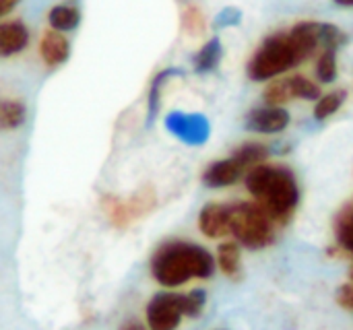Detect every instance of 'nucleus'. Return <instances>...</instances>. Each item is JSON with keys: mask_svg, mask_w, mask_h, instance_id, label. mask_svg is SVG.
<instances>
[{"mask_svg": "<svg viewBox=\"0 0 353 330\" xmlns=\"http://www.w3.org/2000/svg\"><path fill=\"white\" fill-rule=\"evenodd\" d=\"M323 48V23L304 21L290 31H279L267 37L248 62V76L252 81H271Z\"/></svg>", "mask_w": 353, "mask_h": 330, "instance_id": "nucleus-1", "label": "nucleus"}, {"mask_svg": "<svg viewBox=\"0 0 353 330\" xmlns=\"http://www.w3.org/2000/svg\"><path fill=\"white\" fill-rule=\"evenodd\" d=\"M213 271V256L192 242H165L151 256V275L163 287H180L192 279H209Z\"/></svg>", "mask_w": 353, "mask_h": 330, "instance_id": "nucleus-2", "label": "nucleus"}, {"mask_svg": "<svg viewBox=\"0 0 353 330\" xmlns=\"http://www.w3.org/2000/svg\"><path fill=\"white\" fill-rule=\"evenodd\" d=\"M246 188L275 223H288L298 209L300 188L290 167L261 163L246 174Z\"/></svg>", "mask_w": 353, "mask_h": 330, "instance_id": "nucleus-3", "label": "nucleus"}, {"mask_svg": "<svg viewBox=\"0 0 353 330\" xmlns=\"http://www.w3.org/2000/svg\"><path fill=\"white\" fill-rule=\"evenodd\" d=\"M205 302L207 296L201 289L190 293H157L147 306L149 330H176L184 316H199Z\"/></svg>", "mask_w": 353, "mask_h": 330, "instance_id": "nucleus-4", "label": "nucleus"}, {"mask_svg": "<svg viewBox=\"0 0 353 330\" xmlns=\"http://www.w3.org/2000/svg\"><path fill=\"white\" fill-rule=\"evenodd\" d=\"M273 223L275 221L261 205L254 203L230 205V234H234V238L246 248L252 250L267 248L275 238Z\"/></svg>", "mask_w": 353, "mask_h": 330, "instance_id": "nucleus-5", "label": "nucleus"}, {"mask_svg": "<svg viewBox=\"0 0 353 330\" xmlns=\"http://www.w3.org/2000/svg\"><path fill=\"white\" fill-rule=\"evenodd\" d=\"M267 155H269V149L261 143L242 145L238 151H234L232 157L211 163L203 174V182L209 188L232 186L244 176V172H250L252 167L261 165L267 159Z\"/></svg>", "mask_w": 353, "mask_h": 330, "instance_id": "nucleus-6", "label": "nucleus"}, {"mask_svg": "<svg viewBox=\"0 0 353 330\" xmlns=\"http://www.w3.org/2000/svg\"><path fill=\"white\" fill-rule=\"evenodd\" d=\"M157 205V194L151 186H143L128 198H118V196H103L101 198V209L110 223L114 227H128L141 217L149 215Z\"/></svg>", "mask_w": 353, "mask_h": 330, "instance_id": "nucleus-7", "label": "nucleus"}, {"mask_svg": "<svg viewBox=\"0 0 353 330\" xmlns=\"http://www.w3.org/2000/svg\"><path fill=\"white\" fill-rule=\"evenodd\" d=\"M319 97H321V87L302 74L275 81L265 89L267 105H283L292 99H319Z\"/></svg>", "mask_w": 353, "mask_h": 330, "instance_id": "nucleus-8", "label": "nucleus"}, {"mask_svg": "<svg viewBox=\"0 0 353 330\" xmlns=\"http://www.w3.org/2000/svg\"><path fill=\"white\" fill-rule=\"evenodd\" d=\"M165 128L186 145H203L211 134V126L205 116L186 112H172L165 118Z\"/></svg>", "mask_w": 353, "mask_h": 330, "instance_id": "nucleus-9", "label": "nucleus"}, {"mask_svg": "<svg viewBox=\"0 0 353 330\" xmlns=\"http://www.w3.org/2000/svg\"><path fill=\"white\" fill-rule=\"evenodd\" d=\"M290 124V114L281 105H263L256 107L248 114L246 118V128L263 134H273L285 130Z\"/></svg>", "mask_w": 353, "mask_h": 330, "instance_id": "nucleus-10", "label": "nucleus"}, {"mask_svg": "<svg viewBox=\"0 0 353 330\" xmlns=\"http://www.w3.org/2000/svg\"><path fill=\"white\" fill-rule=\"evenodd\" d=\"M39 56L48 68H58L62 66L68 56H70V41L64 33L60 31H46L39 39Z\"/></svg>", "mask_w": 353, "mask_h": 330, "instance_id": "nucleus-11", "label": "nucleus"}, {"mask_svg": "<svg viewBox=\"0 0 353 330\" xmlns=\"http://www.w3.org/2000/svg\"><path fill=\"white\" fill-rule=\"evenodd\" d=\"M29 43V29L21 21H0V58L21 54Z\"/></svg>", "mask_w": 353, "mask_h": 330, "instance_id": "nucleus-12", "label": "nucleus"}, {"mask_svg": "<svg viewBox=\"0 0 353 330\" xmlns=\"http://www.w3.org/2000/svg\"><path fill=\"white\" fill-rule=\"evenodd\" d=\"M199 227L211 240L230 234V205H207L199 215Z\"/></svg>", "mask_w": 353, "mask_h": 330, "instance_id": "nucleus-13", "label": "nucleus"}, {"mask_svg": "<svg viewBox=\"0 0 353 330\" xmlns=\"http://www.w3.org/2000/svg\"><path fill=\"white\" fill-rule=\"evenodd\" d=\"M48 23L54 31H60V33L74 31L81 23V6L74 0L58 2L50 8Z\"/></svg>", "mask_w": 353, "mask_h": 330, "instance_id": "nucleus-14", "label": "nucleus"}, {"mask_svg": "<svg viewBox=\"0 0 353 330\" xmlns=\"http://www.w3.org/2000/svg\"><path fill=\"white\" fill-rule=\"evenodd\" d=\"M25 118H27V107L23 101L2 99V103H0V128L14 130V128L23 126Z\"/></svg>", "mask_w": 353, "mask_h": 330, "instance_id": "nucleus-15", "label": "nucleus"}, {"mask_svg": "<svg viewBox=\"0 0 353 330\" xmlns=\"http://www.w3.org/2000/svg\"><path fill=\"white\" fill-rule=\"evenodd\" d=\"M335 236L343 250L353 256V200L337 215L335 219Z\"/></svg>", "mask_w": 353, "mask_h": 330, "instance_id": "nucleus-16", "label": "nucleus"}, {"mask_svg": "<svg viewBox=\"0 0 353 330\" xmlns=\"http://www.w3.org/2000/svg\"><path fill=\"white\" fill-rule=\"evenodd\" d=\"M219 60H221V43H219V39H211L194 56V70L196 72H211L217 68Z\"/></svg>", "mask_w": 353, "mask_h": 330, "instance_id": "nucleus-17", "label": "nucleus"}, {"mask_svg": "<svg viewBox=\"0 0 353 330\" xmlns=\"http://www.w3.org/2000/svg\"><path fill=\"white\" fill-rule=\"evenodd\" d=\"M217 262L223 275L236 279L240 275V248L234 242H225L217 250Z\"/></svg>", "mask_w": 353, "mask_h": 330, "instance_id": "nucleus-18", "label": "nucleus"}, {"mask_svg": "<svg viewBox=\"0 0 353 330\" xmlns=\"http://www.w3.org/2000/svg\"><path fill=\"white\" fill-rule=\"evenodd\" d=\"M345 89H337V91H331L323 97L316 99V105H314V118L316 120H327L329 116H333L343 103H345Z\"/></svg>", "mask_w": 353, "mask_h": 330, "instance_id": "nucleus-19", "label": "nucleus"}, {"mask_svg": "<svg viewBox=\"0 0 353 330\" xmlns=\"http://www.w3.org/2000/svg\"><path fill=\"white\" fill-rule=\"evenodd\" d=\"M316 76L321 83H333L337 79V48H323L316 60Z\"/></svg>", "mask_w": 353, "mask_h": 330, "instance_id": "nucleus-20", "label": "nucleus"}, {"mask_svg": "<svg viewBox=\"0 0 353 330\" xmlns=\"http://www.w3.org/2000/svg\"><path fill=\"white\" fill-rule=\"evenodd\" d=\"M174 74H178V70L174 68H168L163 72H159L153 83H151V89H149V97H147V116H149V122L157 116L159 112V101H161V91H163V85L168 83V79H172Z\"/></svg>", "mask_w": 353, "mask_h": 330, "instance_id": "nucleus-21", "label": "nucleus"}, {"mask_svg": "<svg viewBox=\"0 0 353 330\" xmlns=\"http://www.w3.org/2000/svg\"><path fill=\"white\" fill-rule=\"evenodd\" d=\"M182 27L188 35H201L205 31V17L196 6H186L182 10Z\"/></svg>", "mask_w": 353, "mask_h": 330, "instance_id": "nucleus-22", "label": "nucleus"}, {"mask_svg": "<svg viewBox=\"0 0 353 330\" xmlns=\"http://www.w3.org/2000/svg\"><path fill=\"white\" fill-rule=\"evenodd\" d=\"M337 300H339V304H341L343 308H347V310H352L353 312V273H352V283H347V285H343V287L339 289Z\"/></svg>", "mask_w": 353, "mask_h": 330, "instance_id": "nucleus-23", "label": "nucleus"}, {"mask_svg": "<svg viewBox=\"0 0 353 330\" xmlns=\"http://www.w3.org/2000/svg\"><path fill=\"white\" fill-rule=\"evenodd\" d=\"M238 19H240V14L230 8L223 14H219V25H232V23H238Z\"/></svg>", "mask_w": 353, "mask_h": 330, "instance_id": "nucleus-24", "label": "nucleus"}, {"mask_svg": "<svg viewBox=\"0 0 353 330\" xmlns=\"http://www.w3.org/2000/svg\"><path fill=\"white\" fill-rule=\"evenodd\" d=\"M19 2L21 0H0V17H6L8 12H12Z\"/></svg>", "mask_w": 353, "mask_h": 330, "instance_id": "nucleus-25", "label": "nucleus"}, {"mask_svg": "<svg viewBox=\"0 0 353 330\" xmlns=\"http://www.w3.org/2000/svg\"><path fill=\"white\" fill-rule=\"evenodd\" d=\"M122 330H143V329H141V327H139L137 322H128V324H126V327H124Z\"/></svg>", "mask_w": 353, "mask_h": 330, "instance_id": "nucleus-26", "label": "nucleus"}, {"mask_svg": "<svg viewBox=\"0 0 353 330\" xmlns=\"http://www.w3.org/2000/svg\"><path fill=\"white\" fill-rule=\"evenodd\" d=\"M339 6H353V0H335Z\"/></svg>", "mask_w": 353, "mask_h": 330, "instance_id": "nucleus-27", "label": "nucleus"}, {"mask_svg": "<svg viewBox=\"0 0 353 330\" xmlns=\"http://www.w3.org/2000/svg\"><path fill=\"white\" fill-rule=\"evenodd\" d=\"M0 103H2V99H0Z\"/></svg>", "mask_w": 353, "mask_h": 330, "instance_id": "nucleus-28", "label": "nucleus"}]
</instances>
